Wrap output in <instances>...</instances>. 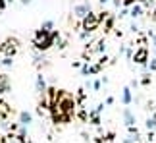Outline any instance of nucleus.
Listing matches in <instances>:
<instances>
[{
    "label": "nucleus",
    "mask_w": 156,
    "mask_h": 143,
    "mask_svg": "<svg viewBox=\"0 0 156 143\" xmlns=\"http://www.w3.org/2000/svg\"><path fill=\"white\" fill-rule=\"evenodd\" d=\"M50 112L54 122H68L71 114L75 112V97L68 91H56L54 101L50 105Z\"/></svg>",
    "instance_id": "obj_1"
},
{
    "label": "nucleus",
    "mask_w": 156,
    "mask_h": 143,
    "mask_svg": "<svg viewBox=\"0 0 156 143\" xmlns=\"http://www.w3.org/2000/svg\"><path fill=\"white\" fill-rule=\"evenodd\" d=\"M54 41H56V37H54V31H52V33H46V31H43V29H39V31L35 33L33 45H35V49H37L39 52H44V50H48L50 46L54 45Z\"/></svg>",
    "instance_id": "obj_2"
},
{
    "label": "nucleus",
    "mask_w": 156,
    "mask_h": 143,
    "mask_svg": "<svg viewBox=\"0 0 156 143\" xmlns=\"http://www.w3.org/2000/svg\"><path fill=\"white\" fill-rule=\"evenodd\" d=\"M17 49H20V43H17V39H6L2 45H0V52H2L4 56H10L14 58V54L17 52Z\"/></svg>",
    "instance_id": "obj_3"
},
{
    "label": "nucleus",
    "mask_w": 156,
    "mask_h": 143,
    "mask_svg": "<svg viewBox=\"0 0 156 143\" xmlns=\"http://www.w3.org/2000/svg\"><path fill=\"white\" fill-rule=\"evenodd\" d=\"M100 25V16H97L94 12H91L85 20H83V29H85L87 33H93V31H97Z\"/></svg>",
    "instance_id": "obj_4"
},
{
    "label": "nucleus",
    "mask_w": 156,
    "mask_h": 143,
    "mask_svg": "<svg viewBox=\"0 0 156 143\" xmlns=\"http://www.w3.org/2000/svg\"><path fill=\"white\" fill-rule=\"evenodd\" d=\"M135 64H139V66L143 68V66H148V49L145 45H141L139 49H137L135 52H133V58H131Z\"/></svg>",
    "instance_id": "obj_5"
},
{
    "label": "nucleus",
    "mask_w": 156,
    "mask_h": 143,
    "mask_svg": "<svg viewBox=\"0 0 156 143\" xmlns=\"http://www.w3.org/2000/svg\"><path fill=\"white\" fill-rule=\"evenodd\" d=\"M91 14V4L85 2V4H77L73 8V16L75 17H81V20H85V17Z\"/></svg>",
    "instance_id": "obj_6"
},
{
    "label": "nucleus",
    "mask_w": 156,
    "mask_h": 143,
    "mask_svg": "<svg viewBox=\"0 0 156 143\" xmlns=\"http://www.w3.org/2000/svg\"><path fill=\"white\" fill-rule=\"evenodd\" d=\"M123 122H125V126H127V128L135 126V114L131 112V108H129V106L123 110Z\"/></svg>",
    "instance_id": "obj_7"
},
{
    "label": "nucleus",
    "mask_w": 156,
    "mask_h": 143,
    "mask_svg": "<svg viewBox=\"0 0 156 143\" xmlns=\"http://www.w3.org/2000/svg\"><path fill=\"white\" fill-rule=\"evenodd\" d=\"M122 103L127 106L133 103V95H131V87H123V91H122Z\"/></svg>",
    "instance_id": "obj_8"
},
{
    "label": "nucleus",
    "mask_w": 156,
    "mask_h": 143,
    "mask_svg": "<svg viewBox=\"0 0 156 143\" xmlns=\"http://www.w3.org/2000/svg\"><path fill=\"white\" fill-rule=\"evenodd\" d=\"M10 91V77L6 74H0V93H8Z\"/></svg>",
    "instance_id": "obj_9"
},
{
    "label": "nucleus",
    "mask_w": 156,
    "mask_h": 143,
    "mask_svg": "<svg viewBox=\"0 0 156 143\" xmlns=\"http://www.w3.org/2000/svg\"><path fill=\"white\" fill-rule=\"evenodd\" d=\"M129 16L133 17V20H139V17L143 16V6L141 4H133L131 10H129Z\"/></svg>",
    "instance_id": "obj_10"
},
{
    "label": "nucleus",
    "mask_w": 156,
    "mask_h": 143,
    "mask_svg": "<svg viewBox=\"0 0 156 143\" xmlns=\"http://www.w3.org/2000/svg\"><path fill=\"white\" fill-rule=\"evenodd\" d=\"M37 91H39L41 95H44V93H46V81H44L43 74H39V75H37Z\"/></svg>",
    "instance_id": "obj_11"
},
{
    "label": "nucleus",
    "mask_w": 156,
    "mask_h": 143,
    "mask_svg": "<svg viewBox=\"0 0 156 143\" xmlns=\"http://www.w3.org/2000/svg\"><path fill=\"white\" fill-rule=\"evenodd\" d=\"M31 120H33V116L29 114V112L23 110L21 114H20V124H21V126H29V124H31Z\"/></svg>",
    "instance_id": "obj_12"
},
{
    "label": "nucleus",
    "mask_w": 156,
    "mask_h": 143,
    "mask_svg": "<svg viewBox=\"0 0 156 143\" xmlns=\"http://www.w3.org/2000/svg\"><path fill=\"white\" fill-rule=\"evenodd\" d=\"M145 126H147V130H148V132H154V130H156V114H151V116L147 118Z\"/></svg>",
    "instance_id": "obj_13"
},
{
    "label": "nucleus",
    "mask_w": 156,
    "mask_h": 143,
    "mask_svg": "<svg viewBox=\"0 0 156 143\" xmlns=\"http://www.w3.org/2000/svg\"><path fill=\"white\" fill-rule=\"evenodd\" d=\"M8 114H10V105L0 99V118H6Z\"/></svg>",
    "instance_id": "obj_14"
},
{
    "label": "nucleus",
    "mask_w": 156,
    "mask_h": 143,
    "mask_svg": "<svg viewBox=\"0 0 156 143\" xmlns=\"http://www.w3.org/2000/svg\"><path fill=\"white\" fill-rule=\"evenodd\" d=\"M41 29H43V31H46V33H52V29H54V21H44L43 25H41Z\"/></svg>",
    "instance_id": "obj_15"
},
{
    "label": "nucleus",
    "mask_w": 156,
    "mask_h": 143,
    "mask_svg": "<svg viewBox=\"0 0 156 143\" xmlns=\"http://www.w3.org/2000/svg\"><path fill=\"white\" fill-rule=\"evenodd\" d=\"M93 50H94V52H104V50H106V43H104L102 39H100L98 43H97V46H94ZM89 52H91V50H89Z\"/></svg>",
    "instance_id": "obj_16"
},
{
    "label": "nucleus",
    "mask_w": 156,
    "mask_h": 143,
    "mask_svg": "<svg viewBox=\"0 0 156 143\" xmlns=\"http://www.w3.org/2000/svg\"><path fill=\"white\" fill-rule=\"evenodd\" d=\"M98 143H114V134L110 132L108 135H102V138L98 139Z\"/></svg>",
    "instance_id": "obj_17"
},
{
    "label": "nucleus",
    "mask_w": 156,
    "mask_h": 143,
    "mask_svg": "<svg viewBox=\"0 0 156 143\" xmlns=\"http://www.w3.org/2000/svg\"><path fill=\"white\" fill-rule=\"evenodd\" d=\"M0 64H2V66H12V64H14V60H12L10 56H4L2 60H0Z\"/></svg>",
    "instance_id": "obj_18"
},
{
    "label": "nucleus",
    "mask_w": 156,
    "mask_h": 143,
    "mask_svg": "<svg viewBox=\"0 0 156 143\" xmlns=\"http://www.w3.org/2000/svg\"><path fill=\"white\" fill-rule=\"evenodd\" d=\"M137 141H139V138H135V135H127L123 139V143H137Z\"/></svg>",
    "instance_id": "obj_19"
},
{
    "label": "nucleus",
    "mask_w": 156,
    "mask_h": 143,
    "mask_svg": "<svg viewBox=\"0 0 156 143\" xmlns=\"http://www.w3.org/2000/svg\"><path fill=\"white\" fill-rule=\"evenodd\" d=\"M112 25H114V17L110 16V17H106V25H104L106 31H108V29H112Z\"/></svg>",
    "instance_id": "obj_20"
},
{
    "label": "nucleus",
    "mask_w": 156,
    "mask_h": 143,
    "mask_svg": "<svg viewBox=\"0 0 156 143\" xmlns=\"http://www.w3.org/2000/svg\"><path fill=\"white\" fill-rule=\"evenodd\" d=\"M148 70H151V72H156V56L152 58L151 62H148Z\"/></svg>",
    "instance_id": "obj_21"
},
{
    "label": "nucleus",
    "mask_w": 156,
    "mask_h": 143,
    "mask_svg": "<svg viewBox=\"0 0 156 143\" xmlns=\"http://www.w3.org/2000/svg\"><path fill=\"white\" fill-rule=\"evenodd\" d=\"M131 31H133V33H137V31H139V25H137V21H133V23H131Z\"/></svg>",
    "instance_id": "obj_22"
},
{
    "label": "nucleus",
    "mask_w": 156,
    "mask_h": 143,
    "mask_svg": "<svg viewBox=\"0 0 156 143\" xmlns=\"http://www.w3.org/2000/svg\"><path fill=\"white\" fill-rule=\"evenodd\" d=\"M89 68H91V66H89V64H85V66L81 68V74H83V75H87V74H89Z\"/></svg>",
    "instance_id": "obj_23"
},
{
    "label": "nucleus",
    "mask_w": 156,
    "mask_h": 143,
    "mask_svg": "<svg viewBox=\"0 0 156 143\" xmlns=\"http://www.w3.org/2000/svg\"><path fill=\"white\" fill-rule=\"evenodd\" d=\"M143 85H148V83H151V77H148V75H145V77H143Z\"/></svg>",
    "instance_id": "obj_24"
},
{
    "label": "nucleus",
    "mask_w": 156,
    "mask_h": 143,
    "mask_svg": "<svg viewBox=\"0 0 156 143\" xmlns=\"http://www.w3.org/2000/svg\"><path fill=\"white\" fill-rule=\"evenodd\" d=\"M81 138H83V141H89V139H91V135H89L87 132H83V134H81Z\"/></svg>",
    "instance_id": "obj_25"
},
{
    "label": "nucleus",
    "mask_w": 156,
    "mask_h": 143,
    "mask_svg": "<svg viewBox=\"0 0 156 143\" xmlns=\"http://www.w3.org/2000/svg\"><path fill=\"white\" fill-rule=\"evenodd\" d=\"M112 2H114V6H116V8H119V6L123 4V0H112Z\"/></svg>",
    "instance_id": "obj_26"
},
{
    "label": "nucleus",
    "mask_w": 156,
    "mask_h": 143,
    "mask_svg": "<svg viewBox=\"0 0 156 143\" xmlns=\"http://www.w3.org/2000/svg\"><path fill=\"white\" fill-rule=\"evenodd\" d=\"M137 85H139V81H137V79H131L129 81V87H137Z\"/></svg>",
    "instance_id": "obj_27"
},
{
    "label": "nucleus",
    "mask_w": 156,
    "mask_h": 143,
    "mask_svg": "<svg viewBox=\"0 0 156 143\" xmlns=\"http://www.w3.org/2000/svg\"><path fill=\"white\" fill-rule=\"evenodd\" d=\"M123 4H125V6H133L135 0H123Z\"/></svg>",
    "instance_id": "obj_28"
},
{
    "label": "nucleus",
    "mask_w": 156,
    "mask_h": 143,
    "mask_svg": "<svg viewBox=\"0 0 156 143\" xmlns=\"http://www.w3.org/2000/svg\"><path fill=\"white\" fill-rule=\"evenodd\" d=\"M106 105H114V97H108L106 99Z\"/></svg>",
    "instance_id": "obj_29"
},
{
    "label": "nucleus",
    "mask_w": 156,
    "mask_h": 143,
    "mask_svg": "<svg viewBox=\"0 0 156 143\" xmlns=\"http://www.w3.org/2000/svg\"><path fill=\"white\" fill-rule=\"evenodd\" d=\"M4 6H6V0H0V10H4Z\"/></svg>",
    "instance_id": "obj_30"
},
{
    "label": "nucleus",
    "mask_w": 156,
    "mask_h": 143,
    "mask_svg": "<svg viewBox=\"0 0 156 143\" xmlns=\"http://www.w3.org/2000/svg\"><path fill=\"white\" fill-rule=\"evenodd\" d=\"M20 2H21V4H31L33 0H20Z\"/></svg>",
    "instance_id": "obj_31"
},
{
    "label": "nucleus",
    "mask_w": 156,
    "mask_h": 143,
    "mask_svg": "<svg viewBox=\"0 0 156 143\" xmlns=\"http://www.w3.org/2000/svg\"><path fill=\"white\" fill-rule=\"evenodd\" d=\"M152 46L156 49V35H152Z\"/></svg>",
    "instance_id": "obj_32"
},
{
    "label": "nucleus",
    "mask_w": 156,
    "mask_h": 143,
    "mask_svg": "<svg viewBox=\"0 0 156 143\" xmlns=\"http://www.w3.org/2000/svg\"><path fill=\"white\" fill-rule=\"evenodd\" d=\"M135 2H137V4H145L147 0H135Z\"/></svg>",
    "instance_id": "obj_33"
},
{
    "label": "nucleus",
    "mask_w": 156,
    "mask_h": 143,
    "mask_svg": "<svg viewBox=\"0 0 156 143\" xmlns=\"http://www.w3.org/2000/svg\"><path fill=\"white\" fill-rule=\"evenodd\" d=\"M108 2V0H100V4H106Z\"/></svg>",
    "instance_id": "obj_34"
},
{
    "label": "nucleus",
    "mask_w": 156,
    "mask_h": 143,
    "mask_svg": "<svg viewBox=\"0 0 156 143\" xmlns=\"http://www.w3.org/2000/svg\"><path fill=\"white\" fill-rule=\"evenodd\" d=\"M6 2H14V0H6Z\"/></svg>",
    "instance_id": "obj_35"
},
{
    "label": "nucleus",
    "mask_w": 156,
    "mask_h": 143,
    "mask_svg": "<svg viewBox=\"0 0 156 143\" xmlns=\"http://www.w3.org/2000/svg\"><path fill=\"white\" fill-rule=\"evenodd\" d=\"M154 56H156V49H154Z\"/></svg>",
    "instance_id": "obj_36"
}]
</instances>
